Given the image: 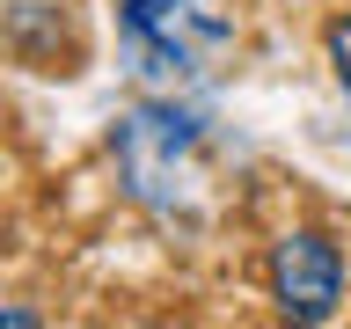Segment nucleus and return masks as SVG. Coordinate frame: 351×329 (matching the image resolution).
Returning a JSON list of instances; mask_svg holds the SVG:
<instances>
[{
  "mask_svg": "<svg viewBox=\"0 0 351 329\" xmlns=\"http://www.w3.org/2000/svg\"><path fill=\"white\" fill-rule=\"evenodd\" d=\"M125 8V37L147 66H169V73H191L205 51L227 44V15L205 8V0H117Z\"/></svg>",
  "mask_w": 351,
  "mask_h": 329,
  "instance_id": "7ed1b4c3",
  "label": "nucleus"
},
{
  "mask_svg": "<svg viewBox=\"0 0 351 329\" xmlns=\"http://www.w3.org/2000/svg\"><path fill=\"white\" fill-rule=\"evenodd\" d=\"M263 285H271V300H278L285 322H329L344 307V249L322 227H285L271 241Z\"/></svg>",
  "mask_w": 351,
  "mask_h": 329,
  "instance_id": "f03ea898",
  "label": "nucleus"
},
{
  "mask_svg": "<svg viewBox=\"0 0 351 329\" xmlns=\"http://www.w3.org/2000/svg\"><path fill=\"white\" fill-rule=\"evenodd\" d=\"M197 154H205V117L176 103H139L117 125V161H125V183L132 197H161V191H183L197 183Z\"/></svg>",
  "mask_w": 351,
  "mask_h": 329,
  "instance_id": "f257e3e1",
  "label": "nucleus"
},
{
  "mask_svg": "<svg viewBox=\"0 0 351 329\" xmlns=\"http://www.w3.org/2000/svg\"><path fill=\"white\" fill-rule=\"evenodd\" d=\"M0 322H8V329H29L37 315H29V307H0Z\"/></svg>",
  "mask_w": 351,
  "mask_h": 329,
  "instance_id": "39448f33",
  "label": "nucleus"
},
{
  "mask_svg": "<svg viewBox=\"0 0 351 329\" xmlns=\"http://www.w3.org/2000/svg\"><path fill=\"white\" fill-rule=\"evenodd\" d=\"M322 51H329V73H337V88H344V103H351V15H337L322 29Z\"/></svg>",
  "mask_w": 351,
  "mask_h": 329,
  "instance_id": "20e7f679",
  "label": "nucleus"
}]
</instances>
